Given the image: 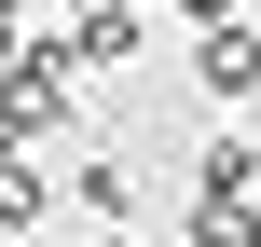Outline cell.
I'll list each match as a JSON object with an SVG mask.
<instances>
[{
    "label": "cell",
    "mask_w": 261,
    "mask_h": 247,
    "mask_svg": "<svg viewBox=\"0 0 261 247\" xmlns=\"http://www.w3.org/2000/svg\"><path fill=\"white\" fill-rule=\"evenodd\" d=\"M193 83H206L220 110H248L261 96V28H206V41H193Z\"/></svg>",
    "instance_id": "6da1fadb"
},
{
    "label": "cell",
    "mask_w": 261,
    "mask_h": 247,
    "mask_svg": "<svg viewBox=\"0 0 261 247\" xmlns=\"http://www.w3.org/2000/svg\"><path fill=\"white\" fill-rule=\"evenodd\" d=\"M138 55V0H83L69 14V69H124Z\"/></svg>",
    "instance_id": "7a4b0ae2"
},
{
    "label": "cell",
    "mask_w": 261,
    "mask_h": 247,
    "mask_svg": "<svg viewBox=\"0 0 261 247\" xmlns=\"http://www.w3.org/2000/svg\"><path fill=\"white\" fill-rule=\"evenodd\" d=\"M193 247H261V193L248 179H206L193 193Z\"/></svg>",
    "instance_id": "3957f363"
},
{
    "label": "cell",
    "mask_w": 261,
    "mask_h": 247,
    "mask_svg": "<svg viewBox=\"0 0 261 247\" xmlns=\"http://www.w3.org/2000/svg\"><path fill=\"white\" fill-rule=\"evenodd\" d=\"M41 206H55V179H41L14 138H0V220H41Z\"/></svg>",
    "instance_id": "277c9868"
},
{
    "label": "cell",
    "mask_w": 261,
    "mask_h": 247,
    "mask_svg": "<svg viewBox=\"0 0 261 247\" xmlns=\"http://www.w3.org/2000/svg\"><path fill=\"white\" fill-rule=\"evenodd\" d=\"M179 14H193V28H234V14H248V0H179Z\"/></svg>",
    "instance_id": "5b68a950"
},
{
    "label": "cell",
    "mask_w": 261,
    "mask_h": 247,
    "mask_svg": "<svg viewBox=\"0 0 261 247\" xmlns=\"http://www.w3.org/2000/svg\"><path fill=\"white\" fill-rule=\"evenodd\" d=\"M110 247H138V234H110Z\"/></svg>",
    "instance_id": "8992f818"
}]
</instances>
